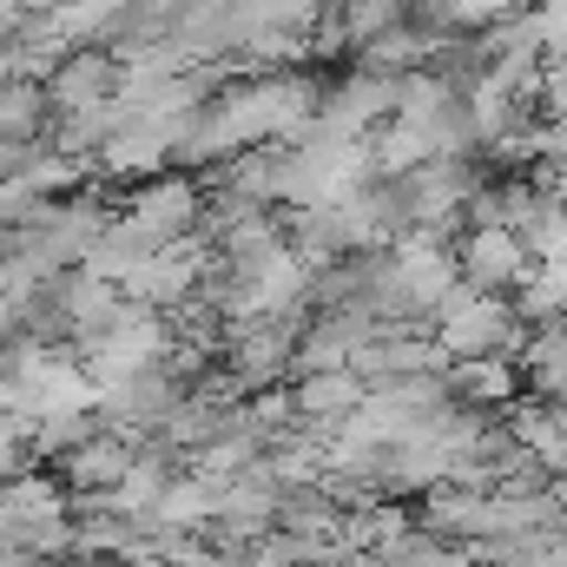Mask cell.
I'll return each mask as SVG.
<instances>
[{
  "mask_svg": "<svg viewBox=\"0 0 567 567\" xmlns=\"http://www.w3.org/2000/svg\"><path fill=\"white\" fill-rule=\"evenodd\" d=\"M561 535H567V528H561Z\"/></svg>",
  "mask_w": 567,
  "mask_h": 567,
  "instance_id": "obj_11",
  "label": "cell"
},
{
  "mask_svg": "<svg viewBox=\"0 0 567 567\" xmlns=\"http://www.w3.org/2000/svg\"><path fill=\"white\" fill-rule=\"evenodd\" d=\"M47 113H53V93L47 86H33L27 73H7L0 80V145L33 140L47 126Z\"/></svg>",
  "mask_w": 567,
  "mask_h": 567,
  "instance_id": "obj_5",
  "label": "cell"
},
{
  "mask_svg": "<svg viewBox=\"0 0 567 567\" xmlns=\"http://www.w3.org/2000/svg\"><path fill=\"white\" fill-rule=\"evenodd\" d=\"M449 377H455V390H462L468 403H482V410H488V403L502 410V403H515V390H522V377H515L508 357H468V363H455Z\"/></svg>",
  "mask_w": 567,
  "mask_h": 567,
  "instance_id": "obj_6",
  "label": "cell"
},
{
  "mask_svg": "<svg viewBox=\"0 0 567 567\" xmlns=\"http://www.w3.org/2000/svg\"><path fill=\"white\" fill-rule=\"evenodd\" d=\"M455 265H462V284H475V290H515L535 271V258H528V245H522L515 225H475V231H462Z\"/></svg>",
  "mask_w": 567,
  "mask_h": 567,
  "instance_id": "obj_2",
  "label": "cell"
},
{
  "mask_svg": "<svg viewBox=\"0 0 567 567\" xmlns=\"http://www.w3.org/2000/svg\"><path fill=\"white\" fill-rule=\"evenodd\" d=\"M126 468H133V442H120V435H100V442H86V449L66 455V475H73L80 488H100V482L113 488Z\"/></svg>",
  "mask_w": 567,
  "mask_h": 567,
  "instance_id": "obj_8",
  "label": "cell"
},
{
  "mask_svg": "<svg viewBox=\"0 0 567 567\" xmlns=\"http://www.w3.org/2000/svg\"><path fill=\"white\" fill-rule=\"evenodd\" d=\"M284 357H290V343H284L278 330H258V337H245V350H238V370H245V377H271Z\"/></svg>",
  "mask_w": 567,
  "mask_h": 567,
  "instance_id": "obj_10",
  "label": "cell"
},
{
  "mask_svg": "<svg viewBox=\"0 0 567 567\" xmlns=\"http://www.w3.org/2000/svg\"><path fill=\"white\" fill-rule=\"evenodd\" d=\"M218 502H225V495H212L205 482H185V488H165L158 522H205V515H218Z\"/></svg>",
  "mask_w": 567,
  "mask_h": 567,
  "instance_id": "obj_9",
  "label": "cell"
},
{
  "mask_svg": "<svg viewBox=\"0 0 567 567\" xmlns=\"http://www.w3.org/2000/svg\"><path fill=\"white\" fill-rule=\"evenodd\" d=\"M53 106L60 113H80V106H106V100H120V73H113V60L106 53H73V60H60V73H53Z\"/></svg>",
  "mask_w": 567,
  "mask_h": 567,
  "instance_id": "obj_3",
  "label": "cell"
},
{
  "mask_svg": "<svg viewBox=\"0 0 567 567\" xmlns=\"http://www.w3.org/2000/svg\"><path fill=\"white\" fill-rule=\"evenodd\" d=\"M435 343L449 363H468V357H502L515 343V310L502 303V290H475V284H455V297L435 310Z\"/></svg>",
  "mask_w": 567,
  "mask_h": 567,
  "instance_id": "obj_1",
  "label": "cell"
},
{
  "mask_svg": "<svg viewBox=\"0 0 567 567\" xmlns=\"http://www.w3.org/2000/svg\"><path fill=\"white\" fill-rule=\"evenodd\" d=\"M522 377L542 396H561L567 383V317H548L535 337H522Z\"/></svg>",
  "mask_w": 567,
  "mask_h": 567,
  "instance_id": "obj_4",
  "label": "cell"
},
{
  "mask_svg": "<svg viewBox=\"0 0 567 567\" xmlns=\"http://www.w3.org/2000/svg\"><path fill=\"white\" fill-rule=\"evenodd\" d=\"M363 377L357 370H317L303 390H297V410L303 416H350V410H363Z\"/></svg>",
  "mask_w": 567,
  "mask_h": 567,
  "instance_id": "obj_7",
  "label": "cell"
}]
</instances>
